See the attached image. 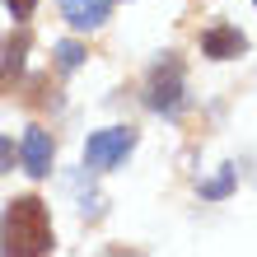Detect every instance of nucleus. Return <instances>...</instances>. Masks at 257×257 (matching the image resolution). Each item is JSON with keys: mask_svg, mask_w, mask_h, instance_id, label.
<instances>
[{"mask_svg": "<svg viewBox=\"0 0 257 257\" xmlns=\"http://www.w3.org/2000/svg\"><path fill=\"white\" fill-rule=\"evenodd\" d=\"M131 150H136V131L131 126H108V131H94V136H89L84 159H89V169H117Z\"/></svg>", "mask_w": 257, "mask_h": 257, "instance_id": "nucleus-2", "label": "nucleus"}, {"mask_svg": "<svg viewBox=\"0 0 257 257\" xmlns=\"http://www.w3.org/2000/svg\"><path fill=\"white\" fill-rule=\"evenodd\" d=\"M5 5H10V14H14V19H28V14H33V5H38V0H5Z\"/></svg>", "mask_w": 257, "mask_h": 257, "instance_id": "nucleus-9", "label": "nucleus"}, {"mask_svg": "<svg viewBox=\"0 0 257 257\" xmlns=\"http://www.w3.org/2000/svg\"><path fill=\"white\" fill-rule=\"evenodd\" d=\"M229 187H234V169H224V173L215 178V183H206V187H201V196H224Z\"/></svg>", "mask_w": 257, "mask_h": 257, "instance_id": "nucleus-8", "label": "nucleus"}, {"mask_svg": "<svg viewBox=\"0 0 257 257\" xmlns=\"http://www.w3.org/2000/svg\"><path fill=\"white\" fill-rule=\"evenodd\" d=\"M0 243H5L10 257H42L52 252V220L47 206L38 196H19L5 210V224H0Z\"/></svg>", "mask_w": 257, "mask_h": 257, "instance_id": "nucleus-1", "label": "nucleus"}, {"mask_svg": "<svg viewBox=\"0 0 257 257\" xmlns=\"http://www.w3.org/2000/svg\"><path fill=\"white\" fill-rule=\"evenodd\" d=\"M201 52L206 56H215V61H229V56H243L248 52V38L238 33V28H210V33L201 38Z\"/></svg>", "mask_w": 257, "mask_h": 257, "instance_id": "nucleus-3", "label": "nucleus"}, {"mask_svg": "<svg viewBox=\"0 0 257 257\" xmlns=\"http://www.w3.org/2000/svg\"><path fill=\"white\" fill-rule=\"evenodd\" d=\"M56 56H61L66 70H75V66L84 61V47H80V42H61V47H56Z\"/></svg>", "mask_w": 257, "mask_h": 257, "instance_id": "nucleus-7", "label": "nucleus"}, {"mask_svg": "<svg viewBox=\"0 0 257 257\" xmlns=\"http://www.w3.org/2000/svg\"><path fill=\"white\" fill-rule=\"evenodd\" d=\"M10 164H14V141H10V136H5V141H0V173H5V169H10Z\"/></svg>", "mask_w": 257, "mask_h": 257, "instance_id": "nucleus-10", "label": "nucleus"}, {"mask_svg": "<svg viewBox=\"0 0 257 257\" xmlns=\"http://www.w3.org/2000/svg\"><path fill=\"white\" fill-rule=\"evenodd\" d=\"M24 169L33 178H47L52 173V136L47 131H28L24 136Z\"/></svg>", "mask_w": 257, "mask_h": 257, "instance_id": "nucleus-5", "label": "nucleus"}, {"mask_svg": "<svg viewBox=\"0 0 257 257\" xmlns=\"http://www.w3.org/2000/svg\"><path fill=\"white\" fill-rule=\"evenodd\" d=\"M178 98H183V84H178V70L169 66V80H164V70L155 75V89H150V103H155L159 112H173Z\"/></svg>", "mask_w": 257, "mask_h": 257, "instance_id": "nucleus-6", "label": "nucleus"}, {"mask_svg": "<svg viewBox=\"0 0 257 257\" xmlns=\"http://www.w3.org/2000/svg\"><path fill=\"white\" fill-rule=\"evenodd\" d=\"M61 14L70 19V28L89 33V28H103V19H108V0H61Z\"/></svg>", "mask_w": 257, "mask_h": 257, "instance_id": "nucleus-4", "label": "nucleus"}]
</instances>
